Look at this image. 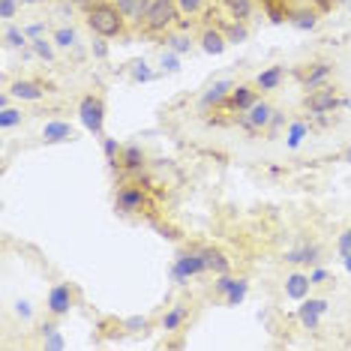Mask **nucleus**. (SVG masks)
<instances>
[{
    "mask_svg": "<svg viewBox=\"0 0 351 351\" xmlns=\"http://www.w3.org/2000/svg\"><path fill=\"white\" fill-rule=\"evenodd\" d=\"M204 270H217V274H228V261L222 258V252L217 250H189L180 252L171 265V279L178 285L189 282V276H198Z\"/></svg>",
    "mask_w": 351,
    "mask_h": 351,
    "instance_id": "1",
    "label": "nucleus"
},
{
    "mask_svg": "<svg viewBox=\"0 0 351 351\" xmlns=\"http://www.w3.org/2000/svg\"><path fill=\"white\" fill-rule=\"evenodd\" d=\"M87 25L90 30L102 39H111V36H121L126 30V15L117 10V3H90L87 6Z\"/></svg>",
    "mask_w": 351,
    "mask_h": 351,
    "instance_id": "2",
    "label": "nucleus"
},
{
    "mask_svg": "<svg viewBox=\"0 0 351 351\" xmlns=\"http://www.w3.org/2000/svg\"><path fill=\"white\" fill-rule=\"evenodd\" d=\"M178 19H180V10L174 0H150V10L141 19L138 27H145L147 34H165V30L174 27Z\"/></svg>",
    "mask_w": 351,
    "mask_h": 351,
    "instance_id": "3",
    "label": "nucleus"
},
{
    "mask_svg": "<svg viewBox=\"0 0 351 351\" xmlns=\"http://www.w3.org/2000/svg\"><path fill=\"white\" fill-rule=\"evenodd\" d=\"M78 117H82L84 130L99 135L102 138V123H106V102L99 97H93V93H87V97L78 102Z\"/></svg>",
    "mask_w": 351,
    "mask_h": 351,
    "instance_id": "4",
    "label": "nucleus"
},
{
    "mask_svg": "<svg viewBox=\"0 0 351 351\" xmlns=\"http://www.w3.org/2000/svg\"><path fill=\"white\" fill-rule=\"evenodd\" d=\"M114 207H117V213H123V217L141 213L147 207L145 189H141L138 183H123V186L117 189V195H114Z\"/></svg>",
    "mask_w": 351,
    "mask_h": 351,
    "instance_id": "5",
    "label": "nucleus"
},
{
    "mask_svg": "<svg viewBox=\"0 0 351 351\" xmlns=\"http://www.w3.org/2000/svg\"><path fill=\"white\" fill-rule=\"evenodd\" d=\"M303 106H306L309 114H330V111L339 106V93L333 90L330 84H322V87H315V90L306 93Z\"/></svg>",
    "mask_w": 351,
    "mask_h": 351,
    "instance_id": "6",
    "label": "nucleus"
},
{
    "mask_svg": "<svg viewBox=\"0 0 351 351\" xmlns=\"http://www.w3.org/2000/svg\"><path fill=\"white\" fill-rule=\"evenodd\" d=\"M274 111L276 108L270 106V102L258 99L250 111H243V114H241V126H243V130H250V132H265L270 126V121H274Z\"/></svg>",
    "mask_w": 351,
    "mask_h": 351,
    "instance_id": "7",
    "label": "nucleus"
},
{
    "mask_svg": "<svg viewBox=\"0 0 351 351\" xmlns=\"http://www.w3.org/2000/svg\"><path fill=\"white\" fill-rule=\"evenodd\" d=\"M231 90H234V82H231V78H219V82H213V84L202 93V99H198V108H202V111H210V108L226 106L228 97H231Z\"/></svg>",
    "mask_w": 351,
    "mask_h": 351,
    "instance_id": "8",
    "label": "nucleus"
},
{
    "mask_svg": "<svg viewBox=\"0 0 351 351\" xmlns=\"http://www.w3.org/2000/svg\"><path fill=\"white\" fill-rule=\"evenodd\" d=\"M217 291L226 298L228 306H237V303H243L246 291H250V282H246V279H234V276H228V274H219Z\"/></svg>",
    "mask_w": 351,
    "mask_h": 351,
    "instance_id": "9",
    "label": "nucleus"
},
{
    "mask_svg": "<svg viewBox=\"0 0 351 351\" xmlns=\"http://www.w3.org/2000/svg\"><path fill=\"white\" fill-rule=\"evenodd\" d=\"M255 102H258V87L255 84H234V90H231L226 106L234 111V114H243V111H250Z\"/></svg>",
    "mask_w": 351,
    "mask_h": 351,
    "instance_id": "10",
    "label": "nucleus"
},
{
    "mask_svg": "<svg viewBox=\"0 0 351 351\" xmlns=\"http://www.w3.org/2000/svg\"><path fill=\"white\" fill-rule=\"evenodd\" d=\"M327 313V300L322 298H303V306L298 309V318H300V324L306 327V330H315L318 324H322V315Z\"/></svg>",
    "mask_w": 351,
    "mask_h": 351,
    "instance_id": "11",
    "label": "nucleus"
},
{
    "mask_svg": "<svg viewBox=\"0 0 351 351\" xmlns=\"http://www.w3.org/2000/svg\"><path fill=\"white\" fill-rule=\"evenodd\" d=\"M69 309H73V289H69L66 282H58L49 291V313L54 318H60V315H66Z\"/></svg>",
    "mask_w": 351,
    "mask_h": 351,
    "instance_id": "12",
    "label": "nucleus"
},
{
    "mask_svg": "<svg viewBox=\"0 0 351 351\" xmlns=\"http://www.w3.org/2000/svg\"><path fill=\"white\" fill-rule=\"evenodd\" d=\"M75 138V130L66 121H49L43 126V141L45 145H66Z\"/></svg>",
    "mask_w": 351,
    "mask_h": 351,
    "instance_id": "13",
    "label": "nucleus"
},
{
    "mask_svg": "<svg viewBox=\"0 0 351 351\" xmlns=\"http://www.w3.org/2000/svg\"><path fill=\"white\" fill-rule=\"evenodd\" d=\"M333 75V66L327 60H318V63H313L309 69H303L300 73V82H303V87L306 90H315V87H322V84H327V78Z\"/></svg>",
    "mask_w": 351,
    "mask_h": 351,
    "instance_id": "14",
    "label": "nucleus"
},
{
    "mask_svg": "<svg viewBox=\"0 0 351 351\" xmlns=\"http://www.w3.org/2000/svg\"><path fill=\"white\" fill-rule=\"evenodd\" d=\"M10 93L15 99H27V102H39L45 97V87L39 82H30V78H19V82H12Z\"/></svg>",
    "mask_w": 351,
    "mask_h": 351,
    "instance_id": "15",
    "label": "nucleus"
},
{
    "mask_svg": "<svg viewBox=\"0 0 351 351\" xmlns=\"http://www.w3.org/2000/svg\"><path fill=\"white\" fill-rule=\"evenodd\" d=\"M198 43H202V51H207V54H222L228 45V36L222 34L219 27H204L202 36H198Z\"/></svg>",
    "mask_w": 351,
    "mask_h": 351,
    "instance_id": "16",
    "label": "nucleus"
},
{
    "mask_svg": "<svg viewBox=\"0 0 351 351\" xmlns=\"http://www.w3.org/2000/svg\"><path fill=\"white\" fill-rule=\"evenodd\" d=\"M117 169H123L130 174L141 171V169H145V150H141L138 145H126L121 150V162H117Z\"/></svg>",
    "mask_w": 351,
    "mask_h": 351,
    "instance_id": "17",
    "label": "nucleus"
},
{
    "mask_svg": "<svg viewBox=\"0 0 351 351\" xmlns=\"http://www.w3.org/2000/svg\"><path fill=\"white\" fill-rule=\"evenodd\" d=\"M309 289H313L309 274H289V276H285V294H289L291 300L309 298Z\"/></svg>",
    "mask_w": 351,
    "mask_h": 351,
    "instance_id": "18",
    "label": "nucleus"
},
{
    "mask_svg": "<svg viewBox=\"0 0 351 351\" xmlns=\"http://www.w3.org/2000/svg\"><path fill=\"white\" fill-rule=\"evenodd\" d=\"M39 346H43L45 351H63V348H66L60 327H58V324H51V322L39 327Z\"/></svg>",
    "mask_w": 351,
    "mask_h": 351,
    "instance_id": "19",
    "label": "nucleus"
},
{
    "mask_svg": "<svg viewBox=\"0 0 351 351\" xmlns=\"http://www.w3.org/2000/svg\"><path fill=\"white\" fill-rule=\"evenodd\" d=\"M318 246L315 243H300V246H294V250L285 252V261H291V265H315L318 261Z\"/></svg>",
    "mask_w": 351,
    "mask_h": 351,
    "instance_id": "20",
    "label": "nucleus"
},
{
    "mask_svg": "<svg viewBox=\"0 0 351 351\" xmlns=\"http://www.w3.org/2000/svg\"><path fill=\"white\" fill-rule=\"evenodd\" d=\"M117 10H121L130 21L141 25V19H145L147 10H150V0H117Z\"/></svg>",
    "mask_w": 351,
    "mask_h": 351,
    "instance_id": "21",
    "label": "nucleus"
},
{
    "mask_svg": "<svg viewBox=\"0 0 351 351\" xmlns=\"http://www.w3.org/2000/svg\"><path fill=\"white\" fill-rule=\"evenodd\" d=\"M282 75H285L282 66H267L265 73L255 75V87H258V90H276L279 82H282Z\"/></svg>",
    "mask_w": 351,
    "mask_h": 351,
    "instance_id": "22",
    "label": "nucleus"
},
{
    "mask_svg": "<svg viewBox=\"0 0 351 351\" xmlns=\"http://www.w3.org/2000/svg\"><path fill=\"white\" fill-rule=\"evenodd\" d=\"M186 315H189V309L183 306V303H178V306H171L169 313L162 315V322H159V324H162L165 333H174V330H180V324L186 322Z\"/></svg>",
    "mask_w": 351,
    "mask_h": 351,
    "instance_id": "23",
    "label": "nucleus"
},
{
    "mask_svg": "<svg viewBox=\"0 0 351 351\" xmlns=\"http://www.w3.org/2000/svg\"><path fill=\"white\" fill-rule=\"evenodd\" d=\"M303 138H309V123L291 121V123H289V132H285V147L298 150V147L303 145Z\"/></svg>",
    "mask_w": 351,
    "mask_h": 351,
    "instance_id": "24",
    "label": "nucleus"
},
{
    "mask_svg": "<svg viewBox=\"0 0 351 351\" xmlns=\"http://www.w3.org/2000/svg\"><path fill=\"white\" fill-rule=\"evenodd\" d=\"M289 21L298 30H315V25H318V12L315 10H294V12H289Z\"/></svg>",
    "mask_w": 351,
    "mask_h": 351,
    "instance_id": "25",
    "label": "nucleus"
},
{
    "mask_svg": "<svg viewBox=\"0 0 351 351\" xmlns=\"http://www.w3.org/2000/svg\"><path fill=\"white\" fill-rule=\"evenodd\" d=\"M3 43H6V49H25L27 45V30H21V27H15L12 21H6Z\"/></svg>",
    "mask_w": 351,
    "mask_h": 351,
    "instance_id": "26",
    "label": "nucleus"
},
{
    "mask_svg": "<svg viewBox=\"0 0 351 351\" xmlns=\"http://www.w3.org/2000/svg\"><path fill=\"white\" fill-rule=\"evenodd\" d=\"M219 3L228 6V12L234 21H246L252 15V0H219Z\"/></svg>",
    "mask_w": 351,
    "mask_h": 351,
    "instance_id": "27",
    "label": "nucleus"
},
{
    "mask_svg": "<svg viewBox=\"0 0 351 351\" xmlns=\"http://www.w3.org/2000/svg\"><path fill=\"white\" fill-rule=\"evenodd\" d=\"M222 34L228 36V43H246L250 39V27H246V21H231V25L222 27Z\"/></svg>",
    "mask_w": 351,
    "mask_h": 351,
    "instance_id": "28",
    "label": "nucleus"
},
{
    "mask_svg": "<svg viewBox=\"0 0 351 351\" xmlns=\"http://www.w3.org/2000/svg\"><path fill=\"white\" fill-rule=\"evenodd\" d=\"M51 43L58 45V49H73V45L78 43V34H75L73 27H58L51 34Z\"/></svg>",
    "mask_w": 351,
    "mask_h": 351,
    "instance_id": "29",
    "label": "nucleus"
},
{
    "mask_svg": "<svg viewBox=\"0 0 351 351\" xmlns=\"http://www.w3.org/2000/svg\"><path fill=\"white\" fill-rule=\"evenodd\" d=\"M102 150H106V159L111 169H117V162H121V145H117V138H108V135H102Z\"/></svg>",
    "mask_w": 351,
    "mask_h": 351,
    "instance_id": "30",
    "label": "nucleus"
},
{
    "mask_svg": "<svg viewBox=\"0 0 351 351\" xmlns=\"http://www.w3.org/2000/svg\"><path fill=\"white\" fill-rule=\"evenodd\" d=\"M130 75H132V82H141V84H145V82H154V78H156V73L147 66L145 60H135L132 66H130Z\"/></svg>",
    "mask_w": 351,
    "mask_h": 351,
    "instance_id": "31",
    "label": "nucleus"
},
{
    "mask_svg": "<svg viewBox=\"0 0 351 351\" xmlns=\"http://www.w3.org/2000/svg\"><path fill=\"white\" fill-rule=\"evenodd\" d=\"M21 117H25V114H21L19 108H12V106L0 108V126H3V130H12V126H19Z\"/></svg>",
    "mask_w": 351,
    "mask_h": 351,
    "instance_id": "32",
    "label": "nucleus"
},
{
    "mask_svg": "<svg viewBox=\"0 0 351 351\" xmlns=\"http://www.w3.org/2000/svg\"><path fill=\"white\" fill-rule=\"evenodd\" d=\"M165 43H169V49H171V51H178V54H186L189 49H193V39L183 36V34H171L169 39H165Z\"/></svg>",
    "mask_w": 351,
    "mask_h": 351,
    "instance_id": "33",
    "label": "nucleus"
},
{
    "mask_svg": "<svg viewBox=\"0 0 351 351\" xmlns=\"http://www.w3.org/2000/svg\"><path fill=\"white\" fill-rule=\"evenodd\" d=\"M174 3H178L180 15H198L207 6V0H174Z\"/></svg>",
    "mask_w": 351,
    "mask_h": 351,
    "instance_id": "34",
    "label": "nucleus"
},
{
    "mask_svg": "<svg viewBox=\"0 0 351 351\" xmlns=\"http://www.w3.org/2000/svg\"><path fill=\"white\" fill-rule=\"evenodd\" d=\"M30 49H34V54H39V58H45V60H51L54 58V45L51 43H45V36H39L30 43Z\"/></svg>",
    "mask_w": 351,
    "mask_h": 351,
    "instance_id": "35",
    "label": "nucleus"
},
{
    "mask_svg": "<svg viewBox=\"0 0 351 351\" xmlns=\"http://www.w3.org/2000/svg\"><path fill=\"white\" fill-rule=\"evenodd\" d=\"M159 66H162L165 73H180V58H178V51H165L162 58H159Z\"/></svg>",
    "mask_w": 351,
    "mask_h": 351,
    "instance_id": "36",
    "label": "nucleus"
},
{
    "mask_svg": "<svg viewBox=\"0 0 351 351\" xmlns=\"http://www.w3.org/2000/svg\"><path fill=\"white\" fill-rule=\"evenodd\" d=\"M123 327H126V330H130V333H145L147 330V318L145 315H132V318H126V322H123Z\"/></svg>",
    "mask_w": 351,
    "mask_h": 351,
    "instance_id": "37",
    "label": "nucleus"
},
{
    "mask_svg": "<svg viewBox=\"0 0 351 351\" xmlns=\"http://www.w3.org/2000/svg\"><path fill=\"white\" fill-rule=\"evenodd\" d=\"M15 12H19V0H0V15H3V21H12Z\"/></svg>",
    "mask_w": 351,
    "mask_h": 351,
    "instance_id": "38",
    "label": "nucleus"
},
{
    "mask_svg": "<svg viewBox=\"0 0 351 351\" xmlns=\"http://www.w3.org/2000/svg\"><path fill=\"white\" fill-rule=\"evenodd\" d=\"M309 282H313V285H324V282H330V270H324V267L309 270Z\"/></svg>",
    "mask_w": 351,
    "mask_h": 351,
    "instance_id": "39",
    "label": "nucleus"
},
{
    "mask_svg": "<svg viewBox=\"0 0 351 351\" xmlns=\"http://www.w3.org/2000/svg\"><path fill=\"white\" fill-rule=\"evenodd\" d=\"M337 250H339V255H351V228H348V231H342V234H339Z\"/></svg>",
    "mask_w": 351,
    "mask_h": 351,
    "instance_id": "40",
    "label": "nucleus"
},
{
    "mask_svg": "<svg viewBox=\"0 0 351 351\" xmlns=\"http://www.w3.org/2000/svg\"><path fill=\"white\" fill-rule=\"evenodd\" d=\"M15 315L25 318V322H27V318L34 315V309H30V300H19V303H15Z\"/></svg>",
    "mask_w": 351,
    "mask_h": 351,
    "instance_id": "41",
    "label": "nucleus"
},
{
    "mask_svg": "<svg viewBox=\"0 0 351 351\" xmlns=\"http://www.w3.org/2000/svg\"><path fill=\"white\" fill-rule=\"evenodd\" d=\"M282 123H285V117L279 114V111H274V121H270L267 130H270V132H276V130H282Z\"/></svg>",
    "mask_w": 351,
    "mask_h": 351,
    "instance_id": "42",
    "label": "nucleus"
},
{
    "mask_svg": "<svg viewBox=\"0 0 351 351\" xmlns=\"http://www.w3.org/2000/svg\"><path fill=\"white\" fill-rule=\"evenodd\" d=\"M43 34H45V27L39 25V21H36V25H30V27H27V36H34V39H39Z\"/></svg>",
    "mask_w": 351,
    "mask_h": 351,
    "instance_id": "43",
    "label": "nucleus"
},
{
    "mask_svg": "<svg viewBox=\"0 0 351 351\" xmlns=\"http://www.w3.org/2000/svg\"><path fill=\"white\" fill-rule=\"evenodd\" d=\"M93 51H97L99 58H106V54H108V49H106V45H102V43H97V45H93Z\"/></svg>",
    "mask_w": 351,
    "mask_h": 351,
    "instance_id": "44",
    "label": "nucleus"
},
{
    "mask_svg": "<svg viewBox=\"0 0 351 351\" xmlns=\"http://www.w3.org/2000/svg\"><path fill=\"white\" fill-rule=\"evenodd\" d=\"M313 3L318 6V10H327V6H330V3H333V0H313Z\"/></svg>",
    "mask_w": 351,
    "mask_h": 351,
    "instance_id": "45",
    "label": "nucleus"
},
{
    "mask_svg": "<svg viewBox=\"0 0 351 351\" xmlns=\"http://www.w3.org/2000/svg\"><path fill=\"white\" fill-rule=\"evenodd\" d=\"M342 265H346V270L351 274V255H342Z\"/></svg>",
    "mask_w": 351,
    "mask_h": 351,
    "instance_id": "46",
    "label": "nucleus"
},
{
    "mask_svg": "<svg viewBox=\"0 0 351 351\" xmlns=\"http://www.w3.org/2000/svg\"><path fill=\"white\" fill-rule=\"evenodd\" d=\"M21 3H43V0H21Z\"/></svg>",
    "mask_w": 351,
    "mask_h": 351,
    "instance_id": "47",
    "label": "nucleus"
}]
</instances>
